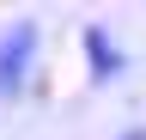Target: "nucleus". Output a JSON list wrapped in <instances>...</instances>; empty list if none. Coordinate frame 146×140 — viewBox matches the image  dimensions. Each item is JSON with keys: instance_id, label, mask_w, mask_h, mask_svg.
<instances>
[{"instance_id": "1", "label": "nucleus", "mask_w": 146, "mask_h": 140, "mask_svg": "<svg viewBox=\"0 0 146 140\" xmlns=\"http://www.w3.org/2000/svg\"><path fill=\"white\" fill-rule=\"evenodd\" d=\"M36 49H43V31H36V19H12L6 31H0V98H25V85L36 73Z\"/></svg>"}, {"instance_id": "2", "label": "nucleus", "mask_w": 146, "mask_h": 140, "mask_svg": "<svg viewBox=\"0 0 146 140\" xmlns=\"http://www.w3.org/2000/svg\"><path fill=\"white\" fill-rule=\"evenodd\" d=\"M79 49H85V67H91V79H98V85L122 79L128 55H122L116 43H110V31H104V25H85V31H79Z\"/></svg>"}, {"instance_id": "3", "label": "nucleus", "mask_w": 146, "mask_h": 140, "mask_svg": "<svg viewBox=\"0 0 146 140\" xmlns=\"http://www.w3.org/2000/svg\"><path fill=\"white\" fill-rule=\"evenodd\" d=\"M122 140H146V128H128V134H122Z\"/></svg>"}]
</instances>
